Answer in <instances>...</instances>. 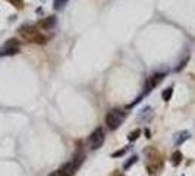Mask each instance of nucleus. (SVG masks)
Masks as SVG:
<instances>
[{"instance_id":"obj_1","label":"nucleus","mask_w":195,"mask_h":176,"mask_svg":"<svg viewBox=\"0 0 195 176\" xmlns=\"http://www.w3.org/2000/svg\"><path fill=\"white\" fill-rule=\"evenodd\" d=\"M19 35L22 37L25 41H28V43H37V44H44L45 41H47V38H45L43 34H40V32L37 31V29H34L32 27H25V28H21L19 29Z\"/></svg>"},{"instance_id":"obj_2","label":"nucleus","mask_w":195,"mask_h":176,"mask_svg":"<svg viewBox=\"0 0 195 176\" xmlns=\"http://www.w3.org/2000/svg\"><path fill=\"white\" fill-rule=\"evenodd\" d=\"M123 116L125 115L120 113V110H112V112H109L106 115V125H107V128H109L110 131H114L122 123Z\"/></svg>"},{"instance_id":"obj_3","label":"nucleus","mask_w":195,"mask_h":176,"mask_svg":"<svg viewBox=\"0 0 195 176\" xmlns=\"http://www.w3.org/2000/svg\"><path fill=\"white\" fill-rule=\"evenodd\" d=\"M104 142V131L103 128H97L90 136V144L92 150H98Z\"/></svg>"},{"instance_id":"obj_4","label":"nucleus","mask_w":195,"mask_h":176,"mask_svg":"<svg viewBox=\"0 0 195 176\" xmlns=\"http://www.w3.org/2000/svg\"><path fill=\"white\" fill-rule=\"evenodd\" d=\"M164 77H166L164 73H155V75H153V77L147 81V84H145V94H147V93H150V91L153 90V88H154V87L157 85L161 79H164Z\"/></svg>"},{"instance_id":"obj_5","label":"nucleus","mask_w":195,"mask_h":176,"mask_svg":"<svg viewBox=\"0 0 195 176\" xmlns=\"http://www.w3.org/2000/svg\"><path fill=\"white\" fill-rule=\"evenodd\" d=\"M75 172H76V167L73 166L72 162H69V163H66L62 169L57 170V176H73Z\"/></svg>"},{"instance_id":"obj_6","label":"nucleus","mask_w":195,"mask_h":176,"mask_svg":"<svg viewBox=\"0 0 195 176\" xmlns=\"http://www.w3.org/2000/svg\"><path fill=\"white\" fill-rule=\"evenodd\" d=\"M56 25V18L55 16H49V18H44L38 21L37 27L41 28V29H51V28Z\"/></svg>"},{"instance_id":"obj_7","label":"nucleus","mask_w":195,"mask_h":176,"mask_svg":"<svg viewBox=\"0 0 195 176\" xmlns=\"http://www.w3.org/2000/svg\"><path fill=\"white\" fill-rule=\"evenodd\" d=\"M189 132L188 131H182V132H179V134H176L175 135V144L176 145H181L182 142H185L188 138H189Z\"/></svg>"},{"instance_id":"obj_8","label":"nucleus","mask_w":195,"mask_h":176,"mask_svg":"<svg viewBox=\"0 0 195 176\" xmlns=\"http://www.w3.org/2000/svg\"><path fill=\"white\" fill-rule=\"evenodd\" d=\"M16 53H19V47H2L0 49V56H12Z\"/></svg>"},{"instance_id":"obj_9","label":"nucleus","mask_w":195,"mask_h":176,"mask_svg":"<svg viewBox=\"0 0 195 176\" xmlns=\"http://www.w3.org/2000/svg\"><path fill=\"white\" fill-rule=\"evenodd\" d=\"M182 157H183V156H182L181 151H175V153L172 154V163L175 166H179L182 162Z\"/></svg>"},{"instance_id":"obj_10","label":"nucleus","mask_w":195,"mask_h":176,"mask_svg":"<svg viewBox=\"0 0 195 176\" xmlns=\"http://www.w3.org/2000/svg\"><path fill=\"white\" fill-rule=\"evenodd\" d=\"M172 94H173V88H172V87H169V88H166V90L163 91L161 97H163L164 101H169V100L172 99Z\"/></svg>"},{"instance_id":"obj_11","label":"nucleus","mask_w":195,"mask_h":176,"mask_svg":"<svg viewBox=\"0 0 195 176\" xmlns=\"http://www.w3.org/2000/svg\"><path fill=\"white\" fill-rule=\"evenodd\" d=\"M136 162H138V157H136V156H132V157L129 158L128 162H125V164H123V169H125V170H128V169H129L132 164H135Z\"/></svg>"},{"instance_id":"obj_12","label":"nucleus","mask_w":195,"mask_h":176,"mask_svg":"<svg viewBox=\"0 0 195 176\" xmlns=\"http://www.w3.org/2000/svg\"><path fill=\"white\" fill-rule=\"evenodd\" d=\"M141 135V129H135V131H132L131 134H129V136H128V140L131 141V142H134L135 140H138V136Z\"/></svg>"},{"instance_id":"obj_13","label":"nucleus","mask_w":195,"mask_h":176,"mask_svg":"<svg viewBox=\"0 0 195 176\" xmlns=\"http://www.w3.org/2000/svg\"><path fill=\"white\" fill-rule=\"evenodd\" d=\"M10 5L12 6H15L16 9H22L24 8V0H8Z\"/></svg>"},{"instance_id":"obj_14","label":"nucleus","mask_w":195,"mask_h":176,"mask_svg":"<svg viewBox=\"0 0 195 176\" xmlns=\"http://www.w3.org/2000/svg\"><path fill=\"white\" fill-rule=\"evenodd\" d=\"M3 47H19V41L15 40V38H10V40L6 41V44Z\"/></svg>"},{"instance_id":"obj_15","label":"nucleus","mask_w":195,"mask_h":176,"mask_svg":"<svg viewBox=\"0 0 195 176\" xmlns=\"http://www.w3.org/2000/svg\"><path fill=\"white\" fill-rule=\"evenodd\" d=\"M66 2H68V0H55L53 6H55V9H62V8L66 5Z\"/></svg>"},{"instance_id":"obj_16","label":"nucleus","mask_w":195,"mask_h":176,"mask_svg":"<svg viewBox=\"0 0 195 176\" xmlns=\"http://www.w3.org/2000/svg\"><path fill=\"white\" fill-rule=\"evenodd\" d=\"M186 63H188V57H186V59H183V60H182L181 63H179V66H177V68L175 69V71H176V72H179V71H182V69H183V68H185V66H186Z\"/></svg>"},{"instance_id":"obj_17","label":"nucleus","mask_w":195,"mask_h":176,"mask_svg":"<svg viewBox=\"0 0 195 176\" xmlns=\"http://www.w3.org/2000/svg\"><path fill=\"white\" fill-rule=\"evenodd\" d=\"M125 151H126L125 148H123V150H119V151H116V153L112 154V157H120V156H123V154H125Z\"/></svg>"},{"instance_id":"obj_18","label":"nucleus","mask_w":195,"mask_h":176,"mask_svg":"<svg viewBox=\"0 0 195 176\" xmlns=\"http://www.w3.org/2000/svg\"><path fill=\"white\" fill-rule=\"evenodd\" d=\"M145 136H147V138H150V136H151V134H150L148 129H145Z\"/></svg>"},{"instance_id":"obj_19","label":"nucleus","mask_w":195,"mask_h":176,"mask_svg":"<svg viewBox=\"0 0 195 176\" xmlns=\"http://www.w3.org/2000/svg\"><path fill=\"white\" fill-rule=\"evenodd\" d=\"M119 176H122V175H119Z\"/></svg>"}]
</instances>
